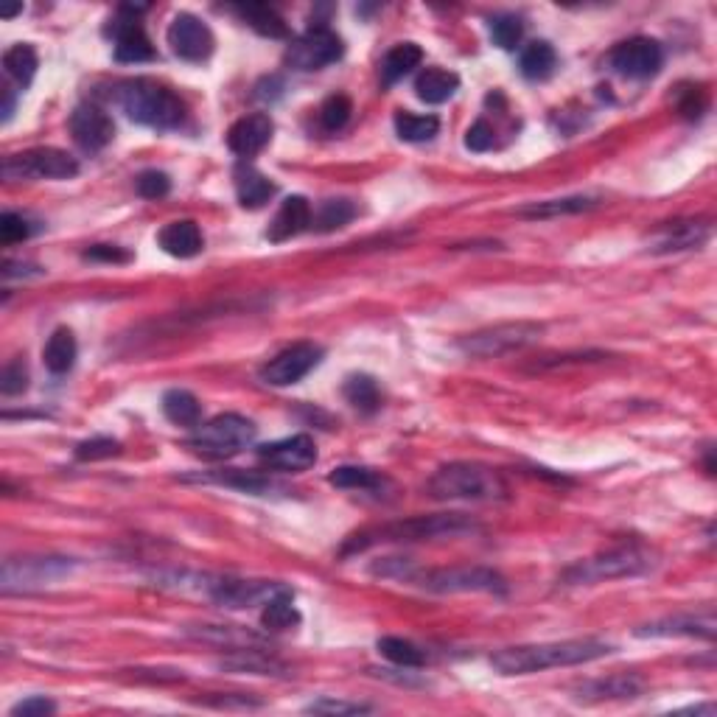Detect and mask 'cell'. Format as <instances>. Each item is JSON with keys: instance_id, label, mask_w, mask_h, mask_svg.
Returning a JSON list of instances; mask_svg holds the SVG:
<instances>
[{"instance_id": "obj_1", "label": "cell", "mask_w": 717, "mask_h": 717, "mask_svg": "<svg viewBox=\"0 0 717 717\" xmlns=\"http://www.w3.org/2000/svg\"><path fill=\"white\" fill-rule=\"evenodd\" d=\"M614 653V647L600 639H566V642H544V645L505 647L493 653L491 664L502 675H530L555 667H577Z\"/></svg>"}, {"instance_id": "obj_2", "label": "cell", "mask_w": 717, "mask_h": 717, "mask_svg": "<svg viewBox=\"0 0 717 717\" xmlns=\"http://www.w3.org/2000/svg\"><path fill=\"white\" fill-rule=\"evenodd\" d=\"M118 104L121 110L152 129H177L185 121V104L177 93L166 85H157L152 79H129L118 87Z\"/></svg>"}, {"instance_id": "obj_3", "label": "cell", "mask_w": 717, "mask_h": 717, "mask_svg": "<svg viewBox=\"0 0 717 717\" xmlns=\"http://www.w3.org/2000/svg\"><path fill=\"white\" fill-rule=\"evenodd\" d=\"M429 491L443 502H493L505 499L507 485L488 465L449 463L429 479Z\"/></svg>"}, {"instance_id": "obj_4", "label": "cell", "mask_w": 717, "mask_h": 717, "mask_svg": "<svg viewBox=\"0 0 717 717\" xmlns=\"http://www.w3.org/2000/svg\"><path fill=\"white\" fill-rule=\"evenodd\" d=\"M255 423L236 412L216 415L208 423H199L188 440V449L205 460H230L247 446H253Z\"/></svg>"}, {"instance_id": "obj_5", "label": "cell", "mask_w": 717, "mask_h": 717, "mask_svg": "<svg viewBox=\"0 0 717 717\" xmlns=\"http://www.w3.org/2000/svg\"><path fill=\"white\" fill-rule=\"evenodd\" d=\"M474 530V524L460 516V513H449V516H418V519L398 521V524H387L379 530H367L362 535H353L348 549H365L379 541H426V538H446V535H460Z\"/></svg>"}, {"instance_id": "obj_6", "label": "cell", "mask_w": 717, "mask_h": 717, "mask_svg": "<svg viewBox=\"0 0 717 717\" xmlns=\"http://www.w3.org/2000/svg\"><path fill=\"white\" fill-rule=\"evenodd\" d=\"M544 334V325L538 323H502L477 331V334H468L457 345L465 356H474V359H491V356H505V353L521 351L527 345L538 342V337Z\"/></svg>"}, {"instance_id": "obj_7", "label": "cell", "mask_w": 717, "mask_h": 717, "mask_svg": "<svg viewBox=\"0 0 717 717\" xmlns=\"http://www.w3.org/2000/svg\"><path fill=\"white\" fill-rule=\"evenodd\" d=\"M79 174V163L62 149L54 146H40L29 149L23 155L6 157L3 163V177L6 180H71Z\"/></svg>"}, {"instance_id": "obj_8", "label": "cell", "mask_w": 717, "mask_h": 717, "mask_svg": "<svg viewBox=\"0 0 717 717\" xmlns=\"http://www.w3.org/2000/svg\"><path fill=\"white\" fill-rule=\"evenodd\" d=\"M653 566L650 555L636 547L611 549L605 555L589 558V561L577 563L575 569L566 572L569 583H600V580H614V577H633L642 575Z\"/></svg>"}, {"instance_id": "obj_9", "label": "cell", "mask_w": 717, "mask_h": 717, "mask_svg": "<svg viewBox=\"0 0 717 717\" xmlns=\"http://www.w3.org/2000/svg\"><path fill=\"white\" fill-rule=\"evenodd\" d=\"M421 586L435 594H468V591H488L502 594L507 589L505 577L485 566H451V569H435L421 577Z\"/></svg>"}, {"instance_id": "obj_10", "label": "cell", "mask_w": 717, "mask_h": 717, "mask_svg": "<svg viewBox=\"0 0 717 717\" xmlns=\"http://www.w3.org/2000/svg\"><path fill=\"white\" fill-rule=\"evenodd\" d=\"M342 51H345V45L337 37V31H331L325 23H317L289 45L286 65L295 71H320V68H328L337 59H342Z\"/></svg>"}, {"instance_id": "obj_11", "label": "cell", "mask_w": 717, "mask_h": 717, "mask_svg": "<svg viewBox=\"0 0 717 717\" xmlns=\"http://www.w3.org/2000/svg\"><path fill=\"white\" fill-rule=\"evenodd\" d=\"M202 591L225 608H253V605H267L272 597L292 591L283 583H269V580H239V577H211Z\"/></svg>"}, {"instance_id": "obj_12", "label": "cell", "mask_w": 717, "mask_h": 717, "mask_svg": "<svg viewBox=\"0 0 717 717\" xmlns=\"http://www.w3.org/2000/svg\"><path fill=\"white\" fill-rule=\"evenodd\" d=\"M323 362V348L314 342H297L292 348H286L278 356H272L267 365L261 367V381H267L272 387H289L306 379L314 367Z\"/></svg>"}, {"instance_id": "obj_13", "label": "cell", "mask_w": 717, "mask_h": 717, "mask_svg": "<svg viewBox=\"0 0 717 717\" xmlns=\"http://www.w3.org/2000/svg\"><path fill=\"white\" fill-rule=\"evenodd\" d=\"M73 563L68 558H9L3 563V589H37L48 586L59 577L71 575Z\"/></svg>"}, {"instance_id": "obj_14", "label": "cell", "mask_w": 717, "mask_h": 717, "mask_svg": "<svg viewBox=\"0 0 717 717\" xmlns=\"http://www.w3.org/2000/svg\"><path fill=\"white\" fill-rule=\"evenodd\" d=\"M141 12V6H124L121 15L115 17L113 26L107 29V34L115 40V59L118 62L138 65V62L155 59V45H152V40L146 37V31L138 23Z\"/></svg>"}, {"instance_id": "obj_15", "label": "cell", "mask_w": 717, "mask_h": 717, "mask_svg": "<svg viewBox=\"0 0 717 717\" xmlns=\"http://www.w3.org/2000/svg\"><path fill=\"white\" fill-rule=\"evenodd\" d=\"M664 51L650 37H631L611 51V68L625 79H650L661 71Z\"/></svg>"}, {"instance_id": "obj_16", "label": "cell", "mask_w": 717, "mask_h": 717, "mask_svg": "<svg viewBox=\"0 0 717 717\" xmlns=\"http://www.w3.org/2000/svg\"><path fill=\"white\" fill-rule=\"evenodd\" d=\"M166 40H169L171 51L180 59H185V62H205L213 54V48H216V40H213V31L208 29V23H202L194 15H185V12L171 20Z\"/></svg>"}, {"instance_id": "obj_17", "label": "cell", "mask_w": 717, "mask_h": 717, "mask_svg": "<svg viewBox=\"0 0 717 717\" xmlns=\"http://www.w3.org/2000/svg\"><path fill=\"white\" fill-rule=\"evenodd\" d=\"M258 460L275 471H289V474H300L309 471L311 465L317 463V446L309 435H292L267 443L258 449Z\"/></svg>"}, {"instance_id": "obj_18", "label": "cell", "mask_w": 717, "mask_h": 717, "mask_svg": "<svg viewBox=\"0 0 717 717\" xmlns=\"http://www.w3.org/2000/svg\"><path fill=\"white\" fill-rule=\"evenodd\" d=\"M71 135L85 152H101L115 138V124L110 115L96 104H79L71 115Z\"/></svg>"}, {"instance_id": "obj_19", "label": "cell", "mask_w": 717, "mask_h": 717, "mask_svg": "<svg viewBox=\"0 0 717 717\" xmlns=\"http://www.w3.org/2000/svg\"><path fill=\"white\" fill-rule=\"evenodd\" d=\"M272 132H275V124L267 113L244 115L227 129V149L239 157H253L267 146Z\"/></svg>"}, {"instance_id": "obj_20", "label": "cell", "mask_w": 717, "mask_h": 717, "mask_svg": "<svg viewBox=\"0 0 717 717\" xmlns=\"http://www.w3.org/2000/svg\"><path fill=\"white\" fill-rule=\"evenodd\" d=\"M715 631V614L706 611V614H678V617L656 619L650 625L636 628V636H698V639H715Z\"/></svg>"}, {"instance_id": "obj_21", "label": "cell", "mask_w": 717, "mask_h": 717, "mask_svg": "<svg viewBox=\"0 0 717 717\" xmlns=\"http://www.w3.org/2000/svg\"><path fill=\"white\" fill-rule=\"evenodd\" d=\"M709 236V227L703 222H667L650 236V253H678L698 247Z\"/></svg>"}, {"instance_id": "obj_22", "label": "cell", "mask_w": 717, "mask_h": 717, "mask_svg": "<svg viewBox=\"0 0 717 717\" xmlns=\"http://www.w3.org/2000/svg\"><path fill=\"white\" fill-rule=\"evenodd\" d=\"M311 225V205L306 197H289L283 199V205L275 213V219L269 222L267 239L269 241H289L300 236L303 230Z\"/></svg>"}, {"instance_id": "obj_23", "label": "cell", "mask_w": 717, "mask_h": 717, "mask_svg": "<svg viewBox=\"0 0 717 717\" xmlns=\"http://www.w3.org/2000/svg\"><path fill=\"white\" fill-rule=\"evenodd\" d=\"M157 244L163 253L174 255V258H194V255L202 253L205 247V239H202V230H199L197 222H171L166 225L160 233H157Z\"/></svg>"}, {"instance_id": "obj_24", "label": "cell", "mask_w": 717, "mask_h": 717, "mask_svg": "<svg viewBox=\"0 0 717 717\" xmlns=\"http://www.w3.org/2000/svg\"><path fill=\"white\" fill-rule=\"evenodd\" d=\"M202 482H213V485H225V488H236L241 493H253V496H272V493L286 491L281 482L264 477L258 471H239V468H230V471H211V474H202Z\"/></svg>"}, {"instance_id": "obj_25", "label": "cell", "mask_w": 717, "mask_h": 717, "mask_svg": "<svg viewBox=\"0 0 717 717\" xmlns=\"http://www.w3.org/2000/svg\"><path fill=\"white\" fill-rule=\"evenodd\" d=\"M272 194H275V185L269 183V177H264L250 163H241L236 169V197H239L241 208H253V211L264 208Z\"/></svg>"}, {"instance_id": "obj_26", "label": "cell", "mask_w": 717, "mask_h": 717, "mask_svg": "<svg viewBox=\"0 0 717 717\" xmlns=\"http://www.w3.org/2000/svg\"><path fill=\"white\" fill-rule=\"evenodd\" d=\"M460 87V76L451 71H443V68H426V71L415 79V93L418 99L426 101V104H443L449 101Z\"/></svg>"}, {"instance_id": "obj_27", "label": "cell", "mask_w": 717, "mask_h": 717, "mask_svg": "<svg viewBox=\"0 0 717 717\" xmlns=\"http://www.w3.org/2000/svg\"><path fill=\"white\" fill-rule=\"evenodd\" d=\"M423 62L421 45L415 43H398L395 48L387 51V57L381 62V82L384 85H395L401 82L407 73H412Z\"/></svg>"}, {"instance_id": "obj_28", "label": "cell", "mask_w": 717, "mask_h": 717, "mask_svg": "<svg viewBox=\"0 0 717 717\" xmlns=\"http://www.w3.org/2000/svg\"><path fill=\"white\" fill-rule=\"evenodd\" d=\"M76 353H79V348H76V337H73L71 328H57L43 348L45 367L51 373L62 376V373H68L76 365Z\"/></svg>"}, {"instance_id": "obj_29", "label": "cell", "mask_w": 717, "mask_h": 717, "mask_svg": "<svg viewBox=\"0 0 717 717\" xmlns=\"http://www.w3.org/2000/svg\"><path fill=\"white\" fill-rule=\"evenodd\" d=\"M163 415L177 426L185 429H197L202 421V404L194 393L188 390H169L163 395Z\"/></svg>"}, {"instance_id": "obj_30", "label": "cell", "mask_w": 717, "mask_h": 717, "mask_svg": "<svg viewBox=\"0 0 717 717\" xmlns=\"http://www.w3.org/2000/svg\"><path fill=\"white\" fill-rule=\"evenodd\" d=\"M236 15H239L250 29L258 31L261 37H269V40H286V37H289L286 20H283L272 6H258V3H253V6H239Z\"/></svg>"}, {"instance_id": "obj_31", "label": "cell", "mask_w": 717, "mask_h": 717, "mask_svg": "<svg viewBox=\"0 0 717 717\" xmlns=\"http://www.w3.org/2000/svg\"><path fill=\"white\" fill-rule=\"evenodd\" d=\"M555 65H558V54H555V48L544 43V40L530 43L521 51L519 68L530 82H544V79H549L552 71H555Z\"/></svg>"}, {"instance_id": "obj_32", "label": "cell", "mask_w": 717, "mask_h": 717, "mask_svg": "<svg viewBox=\"0 0 717 717\" xmlns=\"http://www.w3.org/2000/svg\"><path fill=\"white\" fill-rule=\"evenodd\" d=\"M597 202L591 197H563V199H547V202H533L527 208H521L519 216L524 219H555V216H569V213L591 211Z\"/></svg>"}, {"instance_id": "obj_33", "label": "cell", "mask_w": 717, "mask_h": 717, "mask_svg": "<svg viewBox=\"0 0 717 717\" xmlns=\"http://www.w3.org/2000/svg\"><path fill=\"white\" fill-rule=\"evenodd\" d=\"M376 647H379V653L384 659L393 661L398 667L418 670V667L426 664V653H423L421 647L415 645V642H409V639H401V636H381Z\"/></svg>"}, {"instance_id": "obj_34", "label": "cell", "mask_w": 717, "mask_h": 717, "mask_svg": "<svg viewBox=\"0 0 717 717\" xmlns=\"http://www.w3.org/2000/svg\"><path fill=\"white\" fill-rule=\"evenodd\" d=\"M37 65H40V59H37V51H34L29 43L12 45V48L3 54V68H6V73H9L20 87L31 85V79H34V73H37Z\"/></svg>"}, {"instance_id": "obj_35", "label": "cell", "mask_w": 717, "mask_h": 717, "mask_svg": "<svg viewBox=\"0 0 717 717\" xmlns=\"http://www.w3.org/2000/svg\"><path fill=\"white\" fill-rule=\"evenodd\" d=\"M328 482L334 488H345V491H376L384 485V477H379L370 468H362V465H339L337 471L328 474Z\"/></svg>"}, {"instance_id": "obj_36", "label": "cell", "mask_w": 717, "mask_h": 717, "mask_svg": "<svg viewBox=\"0 0 717 717\" xmlns=\"http://www.w3.org/2000/svg\"><path fill=\"white\" fill-rule=\"evenodd\" d=\"M395 132L398 138L407 143H426L440 132V121L435 115H412L398 113L395 115Z\"/></svg>"}, {"instance_id": "obj_37", "label": "cell", "mask_w": 717, "mask_h": 717, "mask_svg": "<svg viewBox=\"0 0 717 717\" xmlns=\"http://www.w3.org/2000/svg\"><path fill=\"white\" fill-rule=\"evenodd\" d=\"M292 591H286V594H278V597H272L267 605H264V614H261V625L267 628V631H289V628H295L297 622H300V614H297V608L292 605Z\"/></svg>"}, {"instance_id": "obj_38", "label": "cell", "mask_w": 717, "mask_h": 717, "mask_svg": "<svg viewBox=\"0 0 717 717\" xmlns=\"http://www.w3.org/2000/svg\"><path fill=\"white\" fill-rule=\"evenodd\" d=\"M342 393L348 398V404H351L353 409H359V412H376V409L381 407L379 384H376V379L362 376V373L345 381Z\"/></svg>"}, {"instance_id": "obj_39", "label": "cell", "mask_w": 717, "mask_h": 717, "mask_svg": "<svg viewBox=\"0 0 717 717\" xmlns=\"http://www.w3.org/2000/svg\"><path fill=\"white\" fill-rule=\"evenodd\" d=\"M353 216H356L353 202H348V199H328V202L320 205V211L314 216V225H317L320 233H331V230L348 225Z\"/></svg>"}, {"instance_id": "obj_40", "label": "cell", "mask_w": 717, "mask_h": 717, "mask_svg": "<svg viewBox=\"0 0 717 717\" xmlns=\"http://www.w3.org/2000/svg\"><path fill=\"white\" fill-rule=\"evenodd\" d=\"M642 689V684L636 678H625V675H617V678H608V681H594V684H586L583 687V695L586 698H633L636 692Z\"/></svg>"}, {"instance_id": "obj_41", "label": "cell", "mask_w": 717, "mask_h": 717, "mask_svg": "<svg viewBox=\"0 0 717 717\" xmlns=\"http://www.w3.org/2000/svg\"><path fill=\"white\" fill-rule=\"evenodd\" d=\"M351 113H353V104L348 96H328L323 101V107H320V124L323 129L328 132H339V129L345 127L348 121H351Z\"/></svg>"}, {"instance_id": "obj_42", "label": "cell", "mask_w": 717, "mask_h": 717, "mask_svg": "<svg viewBox=\"0 0 717 717\" xmlns=\"http://www.w3.org/2000/svg\"><path fill=\"white\" fill-rule=\"evenodd\" d=\"M491 37L493 43L499 45V48H516L521 43V37H524V23H521V17L516 15H496L491 20Z\"/></svg>"}, {"instance_id": "obj_43", "label": "cell", "mask_w": 717, "mask_h": 717, "mask_svg": "<svg viewBox=\"0 0 717 717\" xmlns=\"http://www.w3.org/2000/svg\"><path fill=\"white\" fill-rule=\"evenodd\" d=\"M121 454V443L113 440V437H90V440H82L76 446V457L79 460H110V457H118Z\"/></svg>"}, {"instance_id": "obj_44", "label": "cell", "mask_w": 717, "mask_h": 717, "mask_svg": "<svg viewBox=\"0 0 717 717\" xmlns=\"http://www.w3.org/2000/svg\"><path fill=\"white\" fill-rule=\"evenodd\" d=\"M34 233V227L26 216H20V213H12L6 211L0 216V241L9 247V244H17V241H26Z\"/></svg>"}, {"instance_id": "obj_45", "label": "cell", "mask_w": 717, "mask_h": 717, "mask_svg": "<svg viewBox=\"0 0 717 717\" xmlns=\"http://www.w3.org/2000/svg\"><path fill=\"white\" fill-rule=\"evenodd\" d=\"M0 390H3V395H20L29 390V367L23 359H12L9 365L3 367Z\"/></svg>"}, {"instance_id": "obj_46", "label": "cell", "mask_w": 717, "mask_h": 717, "mask_svg": "<svg viewBox=\"0 0 717 717\" xmlns=\"http://www.w3.org/2000/svg\"><path fill=\"white\" fill-rule=\"evenodd\" d=\"M135 185H138V194H141L143 199H163L171 191L169 174H163V171H155V169L143 171Z\"/></svg>"}, {"instance_id": "obj_47", "label": "cell", "mask_w": 717, "mask_h": 717, "mask_svg": "<svg viewBox=\"0 0 717 717\" xmlns=\"http://www.w3.org/2000/svg\"><path fill=\"white\" fill-rule=\"evenodd\" d=\"M309 712H317V715H362V712H370V706H367V703L331 701V698H323V701L311 703Z\"/></svg>"}, {"instance_id": "obj_48", "label": "cell", "mask_w": 717, "mask_h": 717, "mask_svg": "<svg viewBox=\"0 0 717 717\" xmlns=\"http://www.w3.org/2000/svg\"><path fill=\"white\" fill-rule=\"evenodd\" d=\"M703 110H706V96H703L701 87H687V90L678 96V113L689 118V121L701 118Z\"/></svg>"}, {"instance_id": "obj_49", "label": "cell", "mask_w": 717, "mask_h": 717, "mask_svg": "<svg viewBox=\"0 0 717 717\" xmlns=\"http://www.w3.org/2000/svg\"><path fill=\"white\" fill-rule=\"evenodd\" d=\"M465 146H468L471 152H488V149H493V127L491 124L479 118L477 124L465 132Z\"/></svg>"}, {"instance_id": "obj_50", "label": "cell", "mask_w": 717, "mask_h": 717, "mask_svg": "<svg viewBox=\"0 0 717 717\" xmlns=\"http://www.w3.org/2000/svg\"><path fill=\"white\" fill-rule=\"evenodd\" d=\"M54 712H57V703L48 701L43 695H34V698H26V701H20L17 706H12V717L54 715Z\"/></svg>"}, {"instance_id": "obj_51", "label": "cell", "mask_w": 717, "mask_h": 717, "mask_svg": "<svg viewBox=\"0 0 717 717\" xmlns=\"http://www.w3.org/2000/svg\"><path fill=\"white\" fill-rule=\"evenodd\" d=\"M85 258L87 261H107V264H127L132 255L121 247H115V244H96V247L87 250Z\"/></svg>"}, {"instance_id": "obj_52", "label": "cell", "mask_w": 717, "mask_h": 717, "mask_svg": "<svg viewBox=\"0 0 717 717\" xmlns=\"http://www.w3.org/2000/svg\"><path fill=\"white\" fill-rule=\"evenodd\" d=\"M255 90H258V93H255L258 99L272 101V99H278V96H281L283 82L278 79V76H269V79H264V82H258V87H255Z\"/></svg>"}, {"instance_id": "obj_53", "label": "cell", "mask_w": 717, "mask_h": 717, "mask_svg": "<svg viewBox=\"0 0 717 717\" xmlns=\"http://www.w3.org/2000/svg\"><path fill=\"white\" fill-rule=\"evenodd\" d=\"M17 12H23V6H15V9H6V12H3V17H15Z\"/></svg>"}]
</instances>
